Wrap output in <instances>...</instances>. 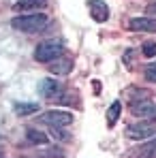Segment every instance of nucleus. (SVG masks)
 <instances>
[{"mask_svg": "<svg viewBox=\"0 0 156 158\" xmlns=\"http://www.w3.org/2000/svg\"><path fill=\"white\" fill-rule=\"evenodd\" d=\"M120 113H122V103H120V101H113L111 107H109V111H107V124H109V126H116Z\"/></svg>", "mask_w": 156, "mask_h": 158, "instance_id": "f8f14e48", "label": "nucleus"}, {"mask_svg": "<svg viewBox=\"0 0 156 158\" xmlns=\"http://www.w3.org/2000/svg\"><path fill=\"white\" fill-rule=\"evenodd\" d=\"M133 115L137 118H143V120H156V103L150 101H141L139 105H133Z\"/></svg>", "mask_w": 156, "mask_h": 158, "instance_id": "6e6552de", "label": "nucleus"}, {"mask_svg": "<svg viewBox=\"0 0 156 158\" xmlns=\"http://www.w3.org/2000/svg\"><path fill=\"white\" fill-rule=\"evenodd\" d=\"M139 152H141V156H156V135H154V139L150 143H145Z\"/></svg>", "mask_w": 156, "mask_h": 158, "instance_id": "2eb2a0df", "label": "nucleus"}, {"mask_svg": "<svg viewBox=\"0 0 156 158\" xmlns=\"http://www.w3.org/2000/svg\"><path fill=\"white\" fill-rule=\"evenodd\" d=\"M145 79H148L150 83H156V62L145 69Z\"/></svg>", "mask_w": 156, "mask_h": 158, "instance_id": "dca6fc26", "label": "nucleus"}, {"mask_svg": "<svg viewBox=\"0 0 156 158\" xmlns=\"http://www.w3.org/2000/svg\"><path fill=\"white\" fill-rule=\"evenodd\" d=\"M156 135V124L154 122H137V124H130L129 128H126V137L129 139H150V137H154Z\"/></svg>", "mask_w": 156, "mask_h": 158, "instance_id": "7ed1b4c3", "label": "nucleus"}, {"mask_svg": "<svg viewBox=\"0 0 156 158\" xmlns=\"http://www.w3.org/2000/svg\"><path fill=\"white\" fill-rule=\"evenodd\" d=\"M0 158H4V154H2V152H0Z\"/></svg>", "mask_w": 156, "mask_h": 158, "instance_id": "6ab92c4d", "label": "nucleus"}, {"mask_svg": "<svg viewBox=\"0 0 156 158\" xmlns=\"http://www.w3.org/2000/svg\"><path fill=\"white\" fill-rule=\"evenodd\" d=\"M47 4V0H17L13 4V11L15 13H26V11H36V9H43Z\"/></svg>", "mask_w": 156, "mask_h": 158, "instance_id": "9d476101", "label": "nucleus"}, {"mask_svg": "<svg viewBox=\"0 0 156 158\" xmlns=\"http://www.w3.org/2000/svg\"><path fill=\"white\" fill-rule=\"evenodd\" d=\"M141 53L145 58H156V41H145L141 45Z\"/></svg>", "mask_w": 156, "mask_h": 158, "instance_id": "4468645a", "label": "nucleus"}, {"mask_svg": "<svg viewBox=\"0 0 156 158\" xmlns=\"http://www.w3.org/2000/svg\"><path fill=\"white\" fill-rule=\"evenodd\" d=\"M88 9H90V15H92L94 22L103 24V22L109 19V6L103 0H88Z\"/></svg>", "mask_w": 156, "mask_h": 158, "instance_id": "0eeeda50", "label": "nucleus"}, {"mask_svg": "<svg viewBox=\"0 0 156 158\" xmlns=\"http://www.w3.org/2000/svg\"><path fill=\"white\" fill-rule=\"evenodd\" d=\"M62 53H64L62 43H58V41H43V43L36 45V49H34V60H36V62H43V64H49L52 60L60 58Z\"/></svg>", "mask_w": 156, "mask_h": 158, "instance_id": "f03ea898", "label": "nucleus"}, {"mask_svg": "<svg viewBox=\"0 0 156 158\" xmlns=\"http://www.w3.org/2000/svg\"><path fill=\"white\" fill-rule=\"evenodd\" d=\"M43 154H45L47 158H64V154H62L60 148H49V150H45Z\"/></svg>", "mask_w": 156, "mask_h": 158, "instance_id": "f3484780", "label": "nucleus"}, {"mask_svg": "<svg viewBox=\"0 0 156 158\" xmlns=\"http://www.w3.org/2000/svg\"><path fill=\"white\" fill-rule=\"evenodd\" d=\"M41 122L43 124H49V126H69L71 122H73V115L69 113V111H58V109H53V111H45L43 115H41Z\"/></svg>", "mask_w": 156, "mask_h": 158, "instance_id": "20e7f679", "label": "nucleus"}, {"mask_svg": "<svg viewBox=\"0 0 156 158\" xmlns=\"http://www.w3.org/2000/svg\"><path fill=\"white\" fill-rule=\"evenodd\" d=\"M47 69H49L52 75H69V73L73 71V62H71L69 58H62V56H60V58H56V60L49 62Z\"/></svg>", "mask_w": 156, "mask_h": 158, "instance_id": "1a4fd4ad", "label": "nucleus"}, {"mask_svg": "<svg viewBox=\"0 0 156 158\" xmlns=\"http://www.w3.org/2000/svg\"><path fill=\"white\" fill-rule=\"evenodd\" d=\"M129 28L133 32H154L156 30V17H150V15L133 17L129 22Z\"/></svg>", "mask_w": 156, "mask_h": 158, "instance_id": "423d86ee", "label": "nucleus"}, {"mask_svg": "<svg viewBox=\"0 0 156 158\" xmlns=\"http://www.w3.org/2000/svg\"><path fill=\"white\" fill-rule=\"evenodd\" d=\"M28 141L43 145V143H47V135H43L41 131H36V128H28Z\"/></svg>", "mask_w": 156, "mask_h": 158, "instance_id": "ddd939ff", "label": "nucleus"}, {"mask_svg": "<svg viewBox=\"0 0 156 158\" xmlns=\"http://www.w3.org/2000/svg\"><path fill=\"white\" fill-rule=\"evenodd\" d=\"M13 111H15L19 118H28V115H32V113L39 111V105H36V103H15V105H13Z\"/></svg>", "mask_w": 156, "mask_h": 158, "instance_id": "9b49d317", "label": "nucleus"}, {"mask_svg": "<svg viewBox=\"0 0 156 158\" xmlns=\"http://www.w3.org/2000/svg\"><path fill=\"white\" fill-rule=\"evenodd\" d=\"M47 26V15L45 13H30V15H17L11 19V28L13 30H19V32H26V34H34L39 30Z\"/></svg>", "mask_w": 156, "mask_h": 158, "instance_id": "f257e3e1", "label": "nucleus"}, {"mask_svg": "<svg viewBox=\"0 0 156 158\" xmlns=\"http://www.w3.org/2000/svg\"><path fill=\"white\" fill-rule=\"evenodd\" d=\"M145 15L156 17V2H152V4H148V6H145Z\"/></svg>", "mask_w": 156, "mask_h": 158, "instance_id": "a211bd4d", "label": "nucleus"}, {"mask_svg": "<svg viewBox=\"0 0 156 158\" xmlns=\"http://www.w3.org/2000/svg\"><path fill=\"white\" fill-rule=\"evenodd\" d=\"M39 92H41V96L43 98H49V101H56L60 94H62V85L56 81V79H43L41 81V85H39Z\"/></svg>", "mask_w": 156, "mask_h": 158, "instance_id": "39448f33", "label": "nucleus"}]
</instances>
